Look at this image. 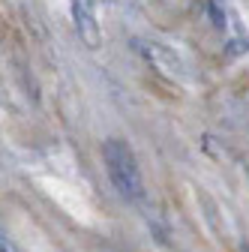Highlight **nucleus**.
Masks as SVG:
<instances>
[{
  "mask_svg": "<svg viewBox=\"0 0 249 252\" xmlns=\"http://www.w3.org/2000/svg\"><path fill=\"white\" fill-rule=\"evenodd\" d=\"M102 156H105V168H108L111 183L117 186V192L138 201L144 195V180H141V171L135 165V156H132L129 144L120 141V138H108L102 147Z\"/></svg>",
  "mask_w": 249,
  "mask_h": 252,
  "instance_id": "nucleus-1",
  "label": "nucleus"
},
{
  "mask_svg": "<svg viewBox=\"0 0 249 252\" xmlns=\"http://www.w3.org/2000/svg\"><path fill=\"white\" fill-rule=\"evenodd\" d=\"M69 3H72V18H75V27H78V36L84 39V45L96 48L102 42V33H99V21H96L93 0H69Z\"/></svg>",
  "mask_w": 249,
  "mask_h": 252,
  "instance_id": "nucleus-2",
  "label": "nucleus"
},
{
  "mask_svg": "<svg viewBox=\"0 0 249 252\" xmlns=\"http://www.w3.org/2000/svg\"><path fill=\"white\" fill-rule=\"evenodd\" d=\"M135 51L144 54L147 60H153V63H156V66H162V69L177 66V57H171L168 51H162L159 45H153V42H141V39H135Z\"/></svg>",
  "mask_w": 249,
  "mask_h": 252,
  "instance_id": "nucleus-3",
  "label": "nucleus"
},
{
  "mask_svg": "<svg viewBox=\"0 0 249 252\" xmlns=\"http://www.w3.org/2000/svg\"><path fill=\"white\" fill-rule=\"evenodd\" d=\"M207 12H210V18H213V24H216V27H222V24H225V15L219 12V6H216L213 0L207 3Z\"/></svg>",
  "mask_w": 249,
  "mask_h": 252,
  "instance_id": "nucleus-4",
  "label": "nucleus"
},
{
  "mask_svg": "<svg viewBox=\"0 0 249 252\" xmlns=\"http://www.w3.org/2000/svg\"><path fill=\"white\" fill-rule=\"evenodd\" d=\"M243 48H249V45H246V42H240V39H237V42H231V54H237V51H243Z\"/></svg>",
  "mask_w": 249,
  "mask_h": 252,
  "instance_id": "nucleus-5",
  "label": "nucleus"
},
{
  "mask_svg": "<svg viewBox=\"0 0 249 252\" xmlns=\"http://www.w3.org/2000/svg\"><path fill=\"white\" fill-rule=\"evenodd\" d=\"M0 252H15V246H12V243L3 237V243H0Z\"/></svg>",
  "mask_w": 249,
  "mask_h": 252,
  "instance_id": "nucleus-6",
  "label": "nucleus"
}]
</instances>
